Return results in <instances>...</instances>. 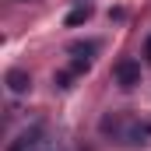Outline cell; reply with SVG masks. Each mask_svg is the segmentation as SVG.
<instances>
[{
	"label": "cell",
	"instance_id": "1",
	"mask_svg": "<svg viewBox=\"0 0 151 151\" xmlns=\"http://www.w3.org/2000/svg\"><path fill=\"white\" fill-rule=\"evenodd\" d=\"M102 134H113L119 144H148L151 123H141V119H123V116H106V119H102Z\"/></svg>",
	"mask_w": 151,
	"mask_h": 151
},
{
	"label": "cell",
	"instance_id": "2",
	"mask_svg": "<svg viewBox=\"0 0 151 151\" xmlns=\"http://www.w3.org/2000/svg\"><path fill=\"white\" fill-rule=\"evenodd\" d=\"M113 77H116L119 88H137V84H141V63H137L134 56H123L113 67Z\"/></svg>",
	"mask_w": 151,
	"mask_h": 151
},
{
	"label": "cell",
	"instance_id": "3",
	"mask_svg": "<svg viewBox=\"0 0 151 151\" xmlns=\"http://www.w3.org/2000/svg\"><path fill=\"white\" fill-rule=\"evenodd\" d=\"M95 53H99V42H91V39H88V42H70V56H74V60H70V74L88 70Z\"/></svg>",
	"mask_w": 151,
	"mask_h": 151
},
{
	"label": "cell",
	"instance_id": "4",
	"mask_svg": "<svg viewBox=\"0 0 151 151\" xmlns=\"http://www.w3.org/2000/svg\"><path fill=\"white\" fill-rule=\"evenodd\" d=\"M4 81H7V88H11L14 95H25V91L32 88V74H28V70H21V67L7 70V77H4Z\"/></svg>",
	"mask_w": 151,
	"mask_h": 151
},
{
	"label": "cell",
	"instance_id": "5",
	"mask_svg": "<svg viewBox=\"0 0 151 151\" xmlns=\"http://www.w3.org/2000/svg\"><path fill=\"white\" fill-rule=\"evenodd\" d=\"M91 14H95V7H91V4H77L74 11H70V14L63 18V25H67V28H74V25H84V21H88Z\"/></svg>",
	"mask_w": 151,
	"mask_h": 151
},
{
	"label": "cell",
	"instance_id": "6",
	"mask_svg": "<svg viewBox=\"0 0 151 151\" xmlns=\"http://www.w3.org/2000/svg\"><path fill=\"white\" fill-rule=\"evenodd\" d=\"M144 56H148V60H151V35L144 39Z\"/></svg>",
	"mask_w": 151,
	"mask_h": 151
}]
</instances>
